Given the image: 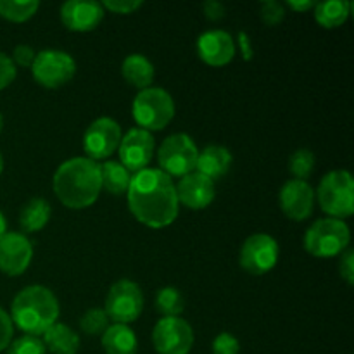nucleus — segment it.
Returning a JSON list of instances; mask_svg holds the SVG:
<instances>
[{
  "label": "nucleus",
  "mask_w": 354,
  "mask_h": 354,
  "mask_svg": "<svg viewBox=\"0 0 354 354\" xmlns=\"http://www.w3.org/2000/svg\"><path fill=\"white\" fill-rule=\"evenodd\" d=\"M35 82L44 88H61L68 85L76 75V62L71 54L57 48H45L35 55L31 64Z\"/></svg>",
  "instance_id": "obj_8"
},
{
  "label": "nucleus",
  "mask_w": 354,
  "mask_h": 354,
  "mask_svg": "<svg viewBox=\"0 0 354 354\" xmlns=\"http://www.w3.org/2000/svg\"><path fill=\"white\" fill-rule=\"evenodd\" d=\"M33 259V245L23 232H7L0 239V272L19 277Z\"/></svg>",
  "instance_id": "obj_14"
},
{
  "label": "nucleus",
  "mask_w": 354,
  "mask_h": 354,
  "mask_svg": "<svg viewBox=\"0 0 354 354\" xmlns=\"http://www.w3.org/2000/svg\"><path fill=\"white\" fill-rule=\"evenodd\" d=\"M52 189L69 209L90 207L100 196V165L88 158H71L55 169Z\"/></svg>",
  "instance_id": "obj_2"
},
{
  "label": "nucleus",
  "mask_w": 354,
  "mask_h": 354,
  "mask_svg": "<svg viewBox=\"0 0 354 354\" xmlns=\"http://www.w3.org/2000/svg\"><path fill=\"white\" fill-rule=\"evenodd\" d=\"M120 162L130 173H138L149 166L156 152L154 135L142 128H131L120 144Z\"/></svg>",
  "instance_id": "obj_13"
},
{
  "label": "nucleus",
  "mask_w": 354,
  "mask_h": 354,
  "mask_svg": "<svg viewBox=\"0 0 354 354\" xmlns=\"http://www.w3.org/2000/svg\"><path fill=\"white\" fill-rule=\"evenodd\" d=\"M7 354H47V349H45L41 337L23 335V337L10 342V346L7 348Z\"/></svg>",
  "instance_id": "obj_30"
},
{
  "label": "nucleus",
  "mask_w": 354,
  "mask_h": 354,
  "mask_svg": "<svg viewBox=\"0 0 354 354\" xmlns=\"http://www.w3.org/2000/svg\"><path fill=\"white\" fill-rule=\"evenodd\" d=\"M38 0H0V17L10 23H24L37 14Z\"/></svg>",
  "instance_id": "obj_27"
},
{
  "label": "nucleus",
  "mask_w": 354,
  "mask_h": 354,
  "mask_svg": "<svg viewBox=\"0 0 354 354\" xmlns=\"http://www.w3.org/2000/svg\"><path fill=\"white\" fill-rule=\"evenodd\" d=\"M102 3L95 0H69L61 6V21L69 31L86 33L102 23L104 19Z\"/></svg>",
  "instance_id": "obj_16"
},
{
  "label": "nucleus",
  "mask_w": 354,
  "mask_h": 354,
  "mask_svg": "<svg viewBox=\"0 0 354 354\" xmlns=\"http://www.w3.org/2000/svg\"><path fill=\"white\" fill-rule=\"evenodd\" d=\"M351 2L346 0H328V2H320L315 6V19L320 26L327 30H335L341 28L348 21L351 14Z\"/></svg>",
  "instance_id": "obj_24"
},
{
  "label": "nucleus",
  "mask_w": 354,
  "mask_h": 354,
  "mask_svg": "<svg viewBox=\"0 0 354 354\" xmlns=\"http://www.w3.org/2000/svg\"><path fill=\"white\" fill-rule=\"evenodd\" d=\"M339 273H341V279L346 280L348 286H354V251L353 249H346V251L341 254Z\"/></svg>",
  "instance_id": "obj_36"
},
{
  "label": "nucleus",
  "mask_w": 354,
  "mask_h": 354,
  "mask_svg": "<svg viewBox=\"0 0 354 354\" xmlns=\"http://www.w3.org/2000/svg\"><path fill=\"white\" fill-rule=\"evenodd\" d=\"M351 230L337 218L317 220L304 234V249L315 258H334L349 249Z\"/></svg>",
  "instance_id": "obj_5"
},
{
  "label": "nucleus",
  "mask_w": 354,
  "mask_h": 354,
  "mask_svg": "<svg viewBox=\"0 0 354 354\" xmlns=\"http://www.w3.org/2000/svg\"><path fill=\"white\" fill-rule=\"evenodd\" d=\"M2 171H3V158L2 154H0V175H2Z\"/></svg>",
  "instance_id": "obj_42"
},
{
  "label": "nucleus",
  "mask_w": 354,
  "mask_h": 354,
  "mask_svg": "<svg viewBox=\"0 0 354 354\" xmlns=\"http://www.w3.org/2000/svg\"><path fill=\"white\" fill-rule=\"evenodd\" d=\"M211 351L213 354H239L241 353V342L230 332H221L213 339Z\"/></svg>",
  "instance_id": "obj_32"
},
{
  "label": "nucleus",
  "mask_w": 354,
  "mask_h": 354,
  "mask_svg": "<svg viewBox=\"0 0 354 354\" xmlns=\"http://www.w3.org/2000/svg\"><path fill=\"white\" fill-rule=\"evenodd\" d=\"M6 234H7V221H6V216L0 213V239H2Z\"/></svg>",
  "instance_id": "obj_41"
},
{
  "label": "nucleus",
  "mask_w": 354,
  "mask_h": 354,
  "mask_svg": "<svg viewBox=\"0 0 354 354\" xmlns=\"http://www.w3.org/2000/svg\"><path fill=\"white\" fill-rule=\"evenodd\" d=\"M121 75L127 80L128 85L138 90H145L154 82L156 69L152 62L142 54H130L121 64Z\"/></svg>",
  "instance_id": "obj_21"
},
{
  "label": "nucleus",
  "mask_w": 354,
  "mask_h": 354,
  "mask_svg": "<svg viewBox=\"0 0 354 354\" xmlns=\"http://www.w3.org/2000/svg\"><path fill=\"white\" fill-rule=\"evenodd\" d=\"M259 16L266 26H277L286 17V6L277 0H265L259 6Z\"/></svg>",
  "instance_id": "obj_31"
},
{
  "label": "nucleus",
  "mask_w": 354,
  "mask_h": 354,
  "mask_svg": "<svg viewBox=\"0 0 354 354\" xmlns=\"http://www.w3.org/2000/svg\"><path fill=\"white\" fill-rule=\"evenodd\" d=\"M144 6L142 0H104V10H111L114 14H131Z\"/></svg>",
  "instance_id": "obj_33"
},
{
  "label": "nucleus",
  "mask_w": 354,
  "mask_h": 354,
  "mask_svg": "<svg viewBox=\"0 0 354 354\" xmlns=\"http://www.w3.org/2000/svg\"><path fill=\"white\" fill-rule=\"evenodd\" d=\"M315 165H317V158L310 149H297L289 158V171L292 173L294 180L306 182L313 173Z\"/></svg>",
  "instance_id": "obj_28"
},
{
  "label": "nucleus",
  "mask_w": 354,
  "mask_h": 354,
  "mask_svg": "<svg viewBox=\"0 0 354 354\" xmlns=\"http://www.w3.org/2000/svg\"><path fill=\"white\" fill-rule=\"evenodd\" d=\"M123 138L120 123L113 118H99L92 121L83 135V151L92 161L107 159L118 151Z\"/></svg>",
  "instance_id": "obj_12"
},
{
  "label": "nucleus",
  "mask_w": 354,
  "mask_h": 354,
  "mask_svg": "<svg viewBox=\"0 0 354 354\" xmlns=\"http://www.w3.org/2000/svg\"><path fill=\"white\" fill-rule=\"evenodd\" d=\"M279 242L270 234H252L242 244L239 252V263L248 273L256 277L266 275L279 263Z\"/></svg>",
  "instance_id": "obj_10"
},
{
  "label": "nucleus",
  "mask_w": 354,
  "mask_h": 354,
  "mask_svg": "<svg viewBox=\"0 0 354 354\" xmlns=\"http://www.w3.org/2000/svg\"><path fill=\"white\" fill-rule=\"evenodd\" d=\"M175 189L178 203H182L183 206L194 211L206 209L214 201V196H216L213 180L197 171L182 176V180H180Z\"/></svg>",
  "instance_id": "obj_18"
},
{
  "label": "nucleus",
  "mask_w": 354,
  "mask_h": 354,
  "mask_svg": "<svg viewBox=\"0 0 354 354\" xmlns=\"http://www.w3.org/2000/svg\"><path fill=\"white\" fill-rule=\"evenodd\" d=\"M131 114L142 130H165L175 118V100L165 88L149 86L137 93L131 106Z\"/></svg>",
  "instance_id": "obj_4"
},
{
  "label": "nucleus",
  "mask_w": 354,
  "mask_h": 354,
  "mask_svg": "<svg viewBox=\"0 0 354 354\" xmlns=\"http://www.w3.org/2000/svg\"><path fill=\"white\" fill-rule=\"evenodd\" d=\"M287 6H289L292 10H296V12H308V10L315 9L317 2H311V0H299V2H296V0H289Z\"/></svg>",
  "instance_id": "obj_40"
},
{
  "label": "nucleus",
  "mask_w": 354,
  "mask_h": 354,
  "mask_svg": "<svg viewBox=\"0 0 354 354\" xmlns=\"http://www.w3.org/2000/svg\"><path fill=\"white\" fill-rule=\"evenodd\" d=\"M41 341L45 349L52 354H76L80 349L78 334L71 327L59 322L41 335Z\"/></svg>",
  "instance_id": "obj_22"
},
{
  "label": "nucleus",
  "mask_w": 354,
  "mask_h": 354,
  "mask_svg": "<svg viewBox=\"0 0 354 354\" xmlns=\"http://www.w3.org/2000/svg\"><path fill=\"white\" fill-rule=\"evenodd\" d=\"M197 55L201 61L209 66H227L235 57V41L230 33L223 30H209L204 31L197 38Z\"/></svg>",
  "instance_id": "obj_17"
},
{
  "label": "nucleus",
  "mask_w": 354,
  "mask_h": 354,
  "mask_svg": "<svg viewBox=\"0 0 354 354\" xmlns=\"http://www.w3.org/2000/svg\"><path fill=\"white\" fill-rule=\"evenodd\" d=\"M225 10H227L225 9V6L221 2H218V0H206V2L203 3L204 16H206L209 21L223 19Z\"/></svg>",
  "instance_id": "obj_38"
},
{
  "label": "nucleus",
  "mask_w": 354,
  "mask_h": 354,
  "mask_svg": "<svg viewBox=\"0 0 354 354\" xmlns=\"http://www.w3.org/2000/svg\"><path fill=\"white\" fill-rule=\"evenodd\" d=\"M232 161H234V158H232V152L227 147H223V145H207L203 151H199L196 171L214 182V180L227 175Z\"/></svg>",
  "instance_id": "obj_19"
},
{
  "label": "nucleus",
  "mask_w": 354,
  "mask_h": 354,
  "mask_svg": "<svg viewBox=\"0 0 354 354\" xmlns=\"http://www.w3.org/2000/svg\"><path fill=\"white\" fill-rule=\"evenodd\" d=\"M237 38H239V47H241L244 61H251L254 50H252V41H251V38H249V35L245 33V31H239Z\"/></svg>",
  "instance_id": "obj_39"
},
{
  "label": "nucleus",
  "mask_w": 354,
  "mask_h": 354,
  "mask_svg": "<svg viewBox=\"0 0 354 354\" xmlns=\"http://www.w3.org/2000/svg\"><path fill=\"white\" fill-rule=\"evenodd\" d=\"M35 55H37V52L33 50V47H30V45H17L16 48H14L12 52V62L17 66H23V68H31V64H33L35 61Z\"/></svg>",
  "instance_id": "obj_37"
},
{
  "label": "nucleus",
  "mask_w": 354,
  "mask_h": 354,
  "mask_svg": "<svg viewBox=\"0 0 354 354\" xmlns=\"http://www.w3.org/2000/svg\"><path fill=\"white\" fill-rule=\"evenodd\" d=\"M100 178L102 189H106L111 196H121L127 194L130 187L131 173L120 161H106L100 165Z\"/></svg>",
  "instance_id": "obj_25"
},
{
  "label": "nucleus",
  "mask_w": 354,
  "mask_h": 354,
  "mask_svg": "<svg viewBox=\"0 0 354 354\" xmlns=\"http://www.w3.org/2000/svg\"><path fill=\"white\" fill-rule=\"evenodd\" d=\"M104 311L113 324L128 325L137 322L144 311V294L140 286L128 279L114 282L106 296Z\"/></svg>",
  "instance_id": "obj_9"
},
{
  "label": "nucleus",
  "mask_w": 354,
  "mask_h": 354,
  "mask_svg": "<svg viewBox=\"0 0 354 354\" xmlns=\"http://www.w3.org/2000/svg\"><path fill=\"white\" fill-rule=\"evenodd\" d=\"M100 344L106 354H137L138 339L128 325L113 324L100 335Z\"/></svg>",
  "instance_id": "obj_20"
},
{
  "label": "nucleus",
  "mask_w": 354,
  "mask_h": 354,
  "mask_svg": "<svg viewBox=\"0 0 354 354\" xmlns=\"http://www.w3.org/2000/svg\"><path fill=\"white\" fill-rule=\"evenodd\" d=\"M59 301L45 286H28L16 294L10 306V320L24 335L41 337L54 324H57Z\"/></svg>",
  "instance_id": "obj_3"
},
{
  "label": "nucleus",
  "mask_w": 354,
  "mask_h": 354,
  "mask_svg": "<svg viewBox=\"0 0 354 354\" xmlns=\"http://www.w3.org/2000/svg\"><path fill=\"white\" fill-rule=\"evenodd\" d=\"M194 330L180 317H166L152 330V344L158 354H189L194 348Z\"/></svg>",
  "instance_id": "obj_11"
},
{
  "label": "nucleus",
  "mask_w": 354,
  "mask_h": 354,
  "mask_svg": "<svg viewBox=\"0 0 354 354\" xmlns=\"http://www.w3.org/2000/svg\"><path fill=\"white\" fill-rule=\"evenodd\" d=\"M130 213L149 228L169 227L180 211L173 180L158 168L135 173L127 190Z\"/></svg>",
  "instance_id": "obj_1"
},
{
  "label": "nucleus",
  "mask_w": 354,
  "mask_h": 354,
  "mask_svg": "<svg viewBox=\"0 0 354 354\" xmlns=\"http://www.w3.org/2000/svg\"><path fill=\"white\" fill-rule=\"evenodd\" d=\"M2 130H3V116L0 114V133H2Z\"/></svg>",
  "instance_id": "obj_43"
},
{
  "label": "nucleus",
  "mask_w": 354,
  "mask_h": 354,
  "mask_svg": "<svg viewBox=\"0 0 354 354\" xmlns=\"http://www.w3.org/2000/svg\"><path fill=\"white\" fill-rule=\"evenodd\" d=\"M197 149L196 142L187 133H173L162 140L161 147L158 149V165L162 173L171 176H185L196 171Z\"/></svg>",
  "instance_id": "obj_7"
},
{
  "label": "nucleus",
  "mask_w": 354,
  "mask_h": 354,
  "mask_svg": "<svg viewBox=\"0 0 354 354\" xmlns=\"http://www.w3.org/2000/svg\"><path fill=\"white\" fill-rule=\"evenodd\" d=\"M14 337V324L10 315L0 306V351H6Z\"/></svg>",
  "instance_id": "obj_34"
},
{
  "label": "nucleus",
  "mask_w": 354,
  "mask_h": 354,
  "mask_svg": "<svg viewBox=\"0 0 354 354\" xmlns=\"http://www.w3.org/2000/svg\"><path fill=\"white\" fill-rule=\"evenodd\" d=\"M156 310L166 317H180L185 310V299L176 287H162L156 292Z\"/></svg>",
  "instance_id": "obj_26"
},
{
  "label": "nucleus",
  "mask_w": 354,
  "mask_h": 354,
  "mask_svg": "<svg viewBox=\"0 0 354 354\" xmlns=\"http://www.w3.org/2000/svg\"><path fill=\"white\" fill-rule=\"evenodd\" d=\"M52 214V207L44 197H33L28 201L19 213V227L26 234L40 232L48 223Z\"/></svg>",
  "instance_id": "obj_23"
},
{
  "label": "nucleus",
  "mask_w": 354,
  "mask_h": 354,
  "mask_svg": "<svg viewBox=\"0 0 354 354\" xmlns=\"http://www.w3.org/2000/svg\"><path fill=\"white\" fill-rule=\"evenodd\" d=\"M109 327V318H107L106 311L100 308H92L83 313L80 318V328L85 332L86 335H102Z\"/></svg>",
  "instance_id": "obj_29"
},
{
  "label": "nucleus",
  "mask_w": 354,
  "mask_h": 354,
  "mask_svg": "<svg viewBox=\"0 0 354 354\" xmlns=\"http://www.w3.org/2000/svg\"><path fill=\"white\" fill-rule=\"evenodd\" d=\"M280 209L289 220L304 221L313 214L315 189L304 180H289L279 194Z\"/></svg>",
  "instance_id": "obj_15"
},
{
  "label": "nucleus",
  "mask_w": 354,
  "mask_h": 354,
  "mask_svg": "<svg viewBox=\"0 0 354 354\" xmlns=\"http://www.w3.org/2000/svg\"><path fill=\"white\" fill-rule=\"evenodd\" d=\"M324 213L344 221L354 213V180L346 169H334L322 178L315 192Z\"/></svg>",
  "instance_id": "obj_6"
},
{
  "label": "nucleus",
  "mask_w": 354,
  "mask_h": 354,
  "mask_svg": "<svg viewBox=\"0 0 354 354\" xmlns=\"http://www.w3.org/2000/svg\"><path fill=\"white\" fill-rule=\"evenodd\" d=\"M16 75L17 69L12 59L7 54H3V52H0V90L7 88L16 80Z\"/></svg>",
  "instance_id": "obj_35"
}]
</instances>
